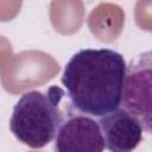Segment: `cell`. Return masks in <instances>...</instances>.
<instances>
[{
  "mask_svg": "<svg viewBox=\"0 0 152 152\" xmlns=\"http://www.w3.org/2000/svg\"><path fill=\"white\" fill-rule=\"evenodd\" d=\"M127 64L112 49H82L64 66L62 83L72 107L89 116H106L122 104Z\"/></svg>",
  "mask_w": 152,
  "mask_h": 152,
  "instance_id": "1",
  "label": "cell"
},
{
  "mask_svg": "<svg viewBox=\"0 0 152 152\" xmlns=\"http://www.w3.org/2000/svg\"><path fill=\"white\" fill-rule=\"evenodd\" d=\"M64 90L51 86L48 91L30 90L24 93L13 107L10 129L23 144L42 148L51 142L64 122L61 109Z\"/></svg>",
  "mask_w": 152,
  "mask_h": 152,
  "instance_id": "2",
  "label": "cell"
},
{
  "mask_svg": "<svg viewBox=\"0 0 152 152\" xmlns=\"http://www.w3.org/2000/svg\"><path fill=\"white\" fill-rule=\"evenodd\" d=\"M122 106L152 134V50L137 55L127 64Z\"/></svg>",
  "mask_w": 152,
  "mask_h": 152,
  "instance_id": "3",
  "label": "cell"
},
{
  "mask_svg": "<svg viewBox=\"0 0 152 152\" xmlns=\"http://www.w3.org/2000/svg\"><path fill=\"white\" fill-rule=\"evenodd\" d=\"M104 139L99 121L86 114L65 118L55 138V152H103Z\"/></svg>",
  "mask_w": 152,
  "mask_h": 152,
  "instance_id": "4",
  "label": "cell"
},
{
  "mask_svg": "<svg viewBox=\"0 0 152 152\" xmlns=\"http://www.w3.org/2000/svg\"><path fill=\"white\" fill-rule=\"evenodd\" d=\"M99 125L110 152H132L142 139L140 122L125 108L100 118Z\"/></svg>",
  "mask_w": 152,
  "mask_h": 152,
  "instance_id": "5",
  "label": "cell"
}]
</instances>
